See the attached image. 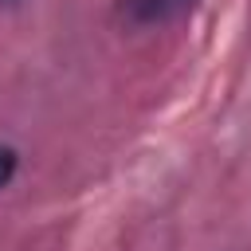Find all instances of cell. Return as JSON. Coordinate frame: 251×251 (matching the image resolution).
Instances as JSON below:
<instances>
[{"instance_id":"cell-1","label":"cell","mask_w":251,"mask_h":251,"mask_svg":"<svg viewBox=\"0 0 251 251\" xmlns=\"http://www.w3.org/2000/svg\"><path fill=\"white\" fill-rule=\"evenodd\" d=\"M196 0H118V12L133 27H161L180 20Z\"/></svg>"},{"instance_id":"cell-2","label":"cell","mask_w":251,"mask_h":251,"mask_svg":"<svg viewBox=\"0 0 251 251\" xmlns=\"http://www.w3.org/2000/svg\"><path fill=\"white\" fill-rule=\"evenodd\" d=\"M16 169H20V157H16V149H12V145H0V188H8V184H12Z\"/></svg>"},{"instance_id":"cell-3","label":"cell","mask_w":251,"mask_h":251,"mask_svg":"<svg viewBox=\"0 0 251 251\" xmlns=\"http://www.w3.org/2000/svg\"><path fill=\"white\" fill-rule=\"evenodd\" d=\"M4 4H16V0H4Z\"/></svg>"}]
</instances>
